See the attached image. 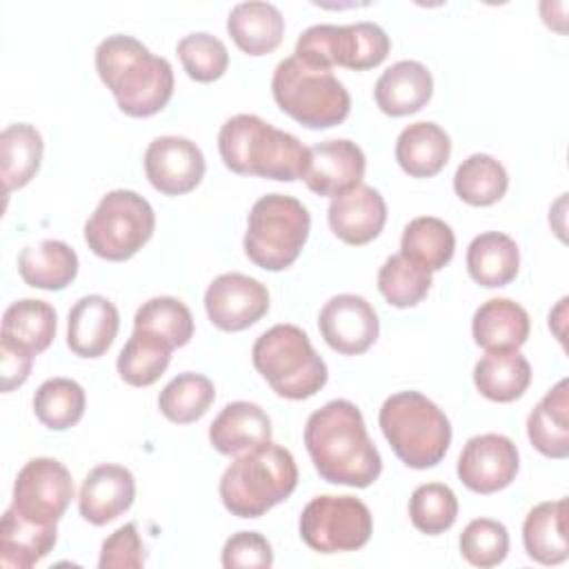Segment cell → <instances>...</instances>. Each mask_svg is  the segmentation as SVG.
I'll use <instances>...</instances> for the list:
<instances>
[{
	"label": "cell",
	"mask_w": 569,
	"mask_h": 569,
	"mask_svg": "<svg viewBox=\"0 0 569 569\" xmlns=\"http://www.w3.org/2000/svg\"><path fill=\"white\" fill-rule=\"evenodd\" d=\"M144 565V545L140 540L136 522L118 527L104 538L100 549V569H140Z\"/></svg>",
	"instance_id": "obj_44"
},
{
	"label": "cell",
	"mask_w": 569,
	"mask_h": 569,
	"mask_svg": "<svg viewBox=\"0 0 569 569\" xmlns=\"http://www.w3.org/2000/svg\"><path fill=\"white\" fill-rule=\"evenodd\" d=\"M227 31L247 56H267L282 42L284 18L271 2H240L227 18Z\"/></svg>",
	"instance_id": "obj_28"
},
{
	"label": "cell",
	"mask_w": 569,
	"mask_h": 569,
	"mask_svg": "<svg viewBox=\"0 0 569 569\" xmlns=\"http://www.w3.org/2000/svg\"><path fill=\"white\" fill-rule=\"evenodd\" d=\"M318 329L325 342L342 353H365L380 333V320L371 302L356 293H338L318 313Z\"/></svg>",
	"instance_id": "obj_15"
},
{
	"label": "cell",
	"mask_w": 569,
	"mask_h": 569,
	"mask_svg": "<svg viewBox=\"0 0 569 569\" xmlns=\"http://www.w3.org/2000/svg\"><path fill=\"white\" fill-rule=\"evenodd\" d=\"M204 156L200 147L182 136H160L144 151V173L151 187L164 196L193 191L204 178Z\"/></svg>",
	"instance_id": "obj_16"
},
{
	"label": "cell",
	"mask_w": 569,
	"mask_h": 569,
	"mask_svg": "<svg viewBox=\"0 0 569 569\" xmlns=\"http://www.w3.org/2000/svg\"><path fill=\"white\" fill-rule=\"evenodd\" d=\"M73 498L69 469L56 458H31L18 471L11 507L40 525H56Z\"/></svg>",
	"instance_id": "obj_12"
},
{
	"label": "cell",
	"mask_w": 569,
	"mask_h": 569,
	"mask_svg": "<svg viewBox=\"0 0 569 569\" xmlns=\"http://www.w3.org/2000/svg\"><path fill=\"white\" fill-rule=\"evenodd\" d=\"M176 53L187 76L196 82H213L222 78L229 67V53L224 42L207 31H196L178 40Z\"/></svg>",
	"instance_id": "obj_42"
},
{
	"label": "cell",
	"mask_w": 569,
	"mask_h": 569,
	"mask_svg": "<svg viewBox=\"0 0 569 569\" xmlns=\"http://www.w3.org/2000/svg\"><path fill=\"white\" fill-rule=\"evenodd\" d=\"M451 156V140L442 127L429 120L405 127L396 140V160L411 178H433Z\"/></svg>",
	"instance_id": "obj_25"
},
{
	"label": "cell",
	"mask_w": 569,
	"mask_h": 569,
	"mask_svg": "<svg viewBox=\"0 0 569 569\" xmlns=\"http://www.w3.org/2000/svg\"><path fill=\"white\" fill-rule=\"evenodd\" d=\"M256 371L287 400L316 396L329 378L327 362L313 349L309 336L296 325H273L258 336L251 349Z\"/></svg>",
	"instance_id": "obj_6"
},
{
	"label": "cell",
	"mask_w": 569,
	"mask_h": 569,
	"mask_svg": "<svg viewBox=\"0 0 569 569\" xmlns=\"http://www.w3.org/2000/svg\"><path fill=\"white\" fill-rule=\"evenodd\" d=\"M56 540V525L33 522L9 507L0 525V562L7 569H29L49 556Z\"/></svg>",
	"instance_id": "obj_29"
},
{
	"label": "cell",
	"mask_w": 569,
	"mask_h": 569,
	"mask_svg": "<svg viewBox=\"0 0 569 569\" xmlns=\"http://www.w3.org/2000/svg\"><path fill=\"white\" fill-rule=\"evenodd\" d=\"M133 329L151 331L176 349L193 338V316L182 300L173 296H156L140 305L133 318Z\"/></svg>",
	"instance_id": "obj_40"
},
{
	"label": "cell",
	"mask_w": 569,
	"mask_h": 569,
	"mask_svg": "<svg viewBox=\"0 0 569 569\" xmlns=\"http://www.w3.org/2000/svg\"><path fill=\"white\" fill-rule=\"evenodd\" d=\"M171 351L173 347L164 338L151 331L133 329L118 356V373L131 387H149L167 371Z\"/></svg>",
	"instance_id": "obj_35"
},
{
	"label": "cell",
	"mask_w": 569,
	"mask_h": 569,
	"mask_svg": "<svg viewBox=\"0 0 569 569\" xmlns=\"http://www.w3.org/2000/svg\"><path fill=\"white\" fill-rule=\"evenodd\" d=\"M460 553L473 567H496L509 553V531L491 518L471 520L460 533Z\"/></svg>",
	"instance_id": "obj_43"
},
{
	"label": "cell",
	"mask_w": 569,
	"mask_h": 569,
	"mask_svg": "<svg viewBox=\"0 0 569 569\" xmlns=\"http://www.w3.org/2000/svg\"><path fill=\"white\" fill-rule=\"evenodd\" d=\"M271 440V418L247 400L229 402L209 427V442L222 456H240Z\"/></svg>",
	"instance_id": "obj_22"
},
{
	"label": "cell",
	"mask_w": 569,
	"mask_h": 569,
	"mask_svg": "<svg viewBox=\"0 0 569 569\" xmlns=\"http://www.w3.org/2000/svg\"><path fill=\"white\" fill-rule=\"evenodd\" d=\"M298 485V465L289 449L264 442L240 453L220 478V498L224 509L238 518H260Z\"/></svg>",
	"instance_id": "obj_4"
},
{
	"label": "cell",
	"mask_w": 569,
	"mask_h": 569,
	"mask_svg": "<svg viewBox=\"0 0 569 569\" xmlns=\"http://www.w3.org/2000/svg\"><path fill=\"white\" fill-rule=\"evenodd\" d=\"M311 229V216L307 207L284 193H267L258 198L247 218L244 253L264 271H282L291 267Z\"/></svg>",
	"instance_id": "obj_8"
},
{
	"label": "cell",
	"mask_w": 569,
	"mask_h": 569,
	"mask_svg": "<svg viewBox=\"0 0 569 569\" xmlns=\"http://www.w3.org/2000/svg\"><path fill=\"white\" fill-rule=\"evenodd\" d=\"M302 542L318 553L362 549L373 531L369 507L353 496H316L298 520Z\"/></svg>",
	"instance_id": "obj_11"
},
{
	"label": "cell",
	"mask_w": 569,
	"mask_h": 569,
	"mask_svg": "<svg viewBox=\"0 0 569 569\" xmlns=\"http://www.w3.org/2000/svg\"><path fill=\"white\" fill-rule=\"evenodd\" d=\"M378 425L393 453L411 469L436 467L451 445V425L445 411L420 391L389 396Z\"/></svg>",
	"instance_id": "obj_5"
},
{
	"label": "cell",
	"mask_w": 569,
	"mask_h": 569,
	"mask_svg": "<svg viewBox=\"0 0 569 569\" xmlns=\"http://www.w3.org/2000/svg\"><path fill=\"white\" fill-rule=\"evenodd\" d=\"M136 498L133 473L122 465H98L93 467L80 487L78 509L80 516L100 527L122 516Z\"/></svg>",
	"instance_id": "obj_19"
},
{
	"label": "cell",
	"mask_w": 569,
	"mask_h": 569,
	"mask_svg": "<svg viewBox=\"0 0 569 569\" xmlns=\"http://www.w3.org/2000/svg\"><path fill=\"white\" fill-rule=\"evenodd\" d=\"M365 169L362 149L347 138H336L309 147V164L302 180L313 193L336 198L362 184Z\"/></svg>",
	"instance_id": "obj_17"
},
{
	"label": "cell",
	"mask_w": 569,
	"mask_h": 569,
	"mask_svg": "<svg viewBox=\"0 0 569 569\" xmlns=\"http://www.w3.org/2000/svg\"><path fill=\"white\" fill-rule=\"evenodd\" d=\"M527 436L536 451L547 458L569 456V382L558 380L527 418Z\"/></svg>",
	"instance_id": "obj_23"
},
{
	"label": "cell",
	"mask_w": 569,
	"mask_h": 569,
	"mask_svg": "<svg viewBox=\"0 0 569 569\" xmlns=\"http://www.w3.org/2000/svg\"><path fill=\"white\" fill-rule=\"evenodd\" d=\"M213 400V382L202 373L184 371L164 385L158 396V409L167 420L176 425H189L200 420L209 411Z\"/></svg>",
	"instance_id": "obj_37"
},
{
	"label": "cell",
	"mask_w": 569,
	"mask_h": 569,
	"mask_svg": "<svg viewBox=\"0 0 569 569\" xmlns=\"http://www.w3.org/2000/svg\"><path fill=\"white\" fill-rule=\"evenodd\" d=\"M276 104L307 129H331L349 116L351 98L331 69H318L289 56L271 78Z\"/></svg>",
	"instance_id": "obj_7"
},
{
	"label": "cell",
	"mask_w": 569,
	"mask_h": 569,
	"mask_svg": "<svg viewBox=\"0 0 569 569\" xmlns=\"http://www.w3.org/2000/svg\"><path fill=\"white\" fill-rule=\"evenodd\" d=\"M56 329L58 316L49 302L22 298L4 309L0 342L38 356L53 342Z\"/></svg>",
	"instance_id": "obj_24"
},
{
	"label": "cell",
	"mask_w": 569,
	"mask_h": 569,
	"mask_svg": "<svg viewBox=\"0 0 569 569\" xmlns=\"http://www.w3.org/2000/svg\"><path fill=\"white\" fill-rule=\"evenodd\" d=\"M31 362H33L31 353L0 342V373H2V391L4 393L13 391L16 387L27 382V378L31 373Z\"/></svg>",
	"instance_id": "obj_46"
},
{
	"label": "cell",
	"mask_w": 569,
	"mask_h": 569,
	"mask_svg": "<svg viewBox=\"0 0 569 569\" xmlns=\"http://www.w3.org/2000/svg\"><path fill=\"white\" fill-rule=\"evenodd\" d=\"M120 329L116 305L98 293L82 296L67 316V347L80 358H100Z\"/></svg>",
	"instance_id": "obj_20"
},
{
	"label": "cell",
	"mask_w": 569,
	"mask_h": 569,
	"mask_svg": "<svg viewBox=\"0 0 569 569\" xmlns=\"http://www.w3.org/2000/svg\"><path fill=\"white\" fill-rule=\"evenodd\" d=\"M305 447L318 476L331 485L365 489L382 471V458L351 400H331L305 425Z\"/></svg>",
	"instance_id": "obj_1"
},
{
	"label": "cell",
	"mask_w": 569,
	"mask_h": 569,
	"mask_svg": "<svg viewBox=\"0 0 569 569\" xmlns=\"http://www.w3.org/2000/svg\"><path fill=\"white\" fill-rule=\"evenodd\" d=\"M529 313L509 298L482 302L471 320V333L478 347L487 351L520 349L529 338Z\"/></svg>",
	"instance_id": "obj_26"
},
{
	"label": "cell",
	"mask_w": 569,
	"mask_h": 569,
	"mask_svg": "<svg viewBox=\"0 0 569 569\" xmlns=\"http://www.w3.org/2000/svg\"><path fill=\"white\" fill-rule=\"evenodd\" d=\"M204 309L213 327L222 331H242L269 311V291L251 276L238 271L222 273L207 287Z\"/></svg>",
	"instance_id": "obj_14"
},
{
	"label": "cell",
	"mask_w": 569,
	"mask_h": 569,
	"mask_svg": "<svg viewBox=\"0 0 569 569\" xmlns=\"http://www.w3.org/2000/svg\"><path fill=\"white\" fill-rule=\"evenodd\" d=\"M42 136L33 124L16 122L0 133V160H2V182L4 191L22 189L29 184L42 162Z\"/></svg>",
	"instance_id": "obj_33"
},
{
	"label": "cell",
	"mask_w": 569,
	"mask_h": 569,
	"mask_svg": "<svg viewBox=\"0 0 569 569\" xmlns=\"http://www.w3.org/2000/svg\"><path fill=\"white\" fill-rule=\"evenodd\" d=\"M153 229L156 213L149 200L131 189H113L84 222V242L98 258L122 262L149 242Z\"/></svg>",
	"instance_id": "obj_9"
},
{
	"label": "cell",
	"mask_w": 569,
	"mask_h": 569,
	"mask_svg": "<svg viewBox=\"0 0 569 569\" xmlns=\"http://www.w3.org/2000/svg\"><path fill=\"white\" fill-rule=\"evenodd\" d=\"M509 187L507 169L489 153H471L465 158L453 176L456 196L471 207L496 204Z\"/></svg>",
	"instance_id": "obj_36"
},
{
	"label": "cell",
	"mask_w": 569,
	"mask_h": 569,
	"mask_svg": "<svg viewBox=\"0 0 569 569\" xmlns=\"http://www.w3.org/2000/svg\"><path fill=\"white\" fill-rule=\"evenodd\" d=\"M391 42L387 31L376 22L353 24H313L305 29L296 42L293 56L318 69L345 67L367 71L389 56Z\"/></svg>",
	"instance_id": "obj_10"
},
{
	"label": "cell",
	"mask_w": 569,
	"mask_h": 569,
	"mask_svg": "<svg viewBox=\"0 0 569 569\" xmlns=\"http://www.w3.org/2000/svg\"><path fill=\"white\" fill-rule=\"evenodd\" d=\"M473 385L487 400L513 402L531 385V365L518 349L487 351L473 367Z\"/></svg>",
	"instance_id": "obj_30"
},
{
	"label": "cell",
	"mask_w": 569,
	"mask_h": 569,
	"mask_svg": "<svg viewBox=\"0 0 569 569\" xmlns=\"http://www.w3.org/2000/svg\"><path fill=\"white\" fill-rule=\"evenodd\" d=\"M522 545L527 556L540 565H560L567 560V498L540 502L527 513Z\"/></svg>",
	"instance_id": "obj_27"
},
{
	"label": "cell",
	"mask_w": 569,
	"mask_h": 569,
	"mask_svg": "<svg viewBox=\"0 0 569 569\" xmlns=\"http://www.w3.org/2000/svg\"><path fill=\"white\" fill-rule=\"evenodd\" d=\"M273 551L269 540L258 531H238L222 547V567H271Z\"/></svg>",
	"instance_id": "obj_45"
},
{
	"label": "cell",
	"mask_w": 569,
	"mask_h": 569,
	"mask_svg": "<svg viewBox=\"0 0 569 569\" xmlns=\"http://www.w3.org/2000/svg\"><path fill=\"white\" fill-rule=\"evenodd\" d=\"M96 71L120 111L131 118L156 116L173 96L171 62L153 56L133 36H107L96 49Z\"/></svg>",
	"instance_id": "obj_2"
},
{
	"label": "cell",
	"mask_w": 569,
	"mask_h": 569,
	"mask_svg": "<svg viewBox=\"0 0 569 569\" xmlns=\"http://www.w3.org/2000/svg\"><path fill=\"white\" fill-rule=\"evenodd\" d=\"M433 93L431 71L418 60H398L376 80L373 98L382 113L391 118L420 111Z\"/></svg>",
	"instance_id": "obj_21"
},
{
	"label": "cell",
	"mask_w": 569,
	"mask_h": 569,
	"mask_svg": "<svg viewBox=\"0 0 569 569\" xmlns=\"http://www.w3.org/2000/svg\"><path fill=\"white\" fill-rule=\"evenodd\" d=\"M431 289V271L405 258L402 253L389 256L378 271V291L398 309L416 307Z\"/></svg>",
	"instance_id": "obj_39"
},
{
	"label": "cell",
	"mask_w": 569,
	"mask_h": 569,
	"mask_svg": "<svg viewBox=\"0 0 569 569\" xmlns=\"http://www.w3.org/2000/svg\"><path fill=\"white\" fill-rule=\"evenodd\" d=\"M18 273L33 289L60 291L78 276V253L62 240H42L20 251Z\"/></svg>",
	"instance_id": "obj_31"
},
{
	"label": "cell",
	"mask_w": 569,
	"mask_h": 569,
	"mask_svg": "<svg viewBox=\"0 0 569 569\" xmlns=\"http://www.w3.org/2000/svg\"><path fill=\"white\" fill-rule=\"evenodd\" d=\"M520 269V251L513 238L500 231H485L467 247V271L473 282L487 289L509 284Z\"/></svg>",
	"instance_id": "obj_32"
},
{
	"label": "cell",
	"mask_w": 569,
	"mask_h": 569,
	"mask_svg": "<svg viewBox=\"0 0 569 569\" xmlns=\"http://www.w3.org/2000/svg\"><path fill=\"white\" fill-rule=\"evenodd\" d=\"M84 389L71 378H49L33 393L36 418L53 431L71 429L84 416Z\"/></svg>",
	"instance_id": "obj_38"
},
{
	"label": "cell",
	"mask_w": 569,
	"mask_h": 569,
	"mask_svg": "<svg viewBox=\"0 0 569 569\" xmlns=\"http://www.w3.org/2000/svg\"><path fill=\"white\" fill-rule=\"evenodd\" d=\"M409 518L427 536L445 533L458 518V498L442 482H425L409 498Z\"/></svg>",
	"instance_id": "obj_41"
},
{
	"label": "cell",
	"mask_w": 569,
	"mask_h": 569,
	"mask_svg": "<svg viewBox=\"0 0 569 569\" xmlns=\"http://www.w3.org/2000/svg\"><path fill=\"white\" fill-rule=\"evenodd\" d=\"M327 220L338 240L360 247L378 238L385 229L387 202L378 189L358 184L356 189L331 198Z\"/></svg>",
	"instance_id": "obj_18"
},
{
	"label": "cell",
	"mask_w": 569,
	"mask_h": 569,
	"mask_svg": "<svg viewBox=\"0 0 569 569\" xmlns=\"http://www.w3.org/2000/svg\"><path fill=\"white\" fill-rule=\"evenodd\" d=\"M218 151L233 173L264 180H300L309 164V147L253 113H238L220 127Z\"/></svg>",
	"instance_id": "obj_3"
},
{
	"label": "cell",
	"mask_w": 569,
	"mask_h": 569,
	"mask_svg": "<svg viewBox=\"0 0 569 569\" xmlns=\"http://www.w3.org/2000/svg\"><path fill=\"white\" fill-rule=\"evenodd\" d=\"M456 251V236L451 227L436 216L413 218L400 240V253L427 271H440L451 262Z\"/></svg>",
	"instance_id": "obj_34"
},
{
	"label": "cell",
	"mask_w": 569,
	"mask_h": 569,
	"mask_svg": "<svg viewBox=\"0 0 569 569\" xmlns=\"http://www.w3.org/2000/svg\"><path fill=\"white\" fill-rule=\"evenodd\" d=\"M520 456L511 438L502 433H480L467 440L458 458V478L473 493H496L507 489L518 473Z\"/></svg>",
	"instance_id": "obj_13"
}]
</instances>
